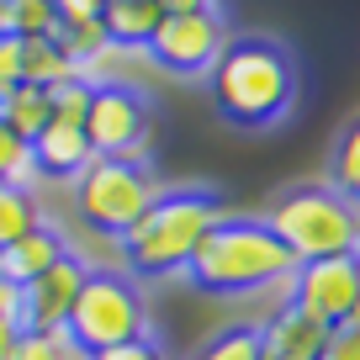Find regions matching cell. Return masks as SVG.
Returning <instances> with one entry per match:
<instances>
[{"label":"cell","instance_id":"obj_1","mask_svg":"<svg viewBox=\"0 0 360 360\" xmlns=\"http://www.w3.org/2000/svg\"><path fill=\"white\" fill-rule=\"evenodd\" d=\"M191 286L207 297H255V292H292L297 259L270 233L265 217H223L191 259Z\"/></svg>","mask_w":360,"mask_h":360},{"label":"cell","instance_id":"obj_2","mask_svg":"<svg viewBox=\"0 0 360 360\" xmlns=\"http://www.w3.org/2000/svg\"><path fill=\"white\" fill-rule=\"evenodd\" d=\"M207 85L217 117L233 127H276L297 101V64L276 37H233Z\"/></svg>","mask_w":360,"mask_h":360},{"label":"cell","instance_id":"obj_3","mask_svg":"<svg viewBox=\"0 0 360 360\" xmlns=\"http://www.w3.org/2000/svg\"><path fill=\"white\" fill-rule=\"evenodd\" d=\"M223 202L217 191H202V186H186V191H159V202L127 228L117 244H122V259L133 276H180V270H191L196 249L207 244L217 223H223Z\"/></svg>","mask_w":360,"mask_h":360},{"label":"cell","instance_id":"obj_4","mask_svg":"<svg viewBox=\"0 0 360 360\" xmlns=\"http://www.w3.org/2000/svg\"><path fill=\"white\" fill-rule=\"evenodd\" d=\"M265 223H270V233L286 244V255H292L297 265L355 255L360 249V212L334 186H297V191L276 196Z\"/></svg>","mask_w":360,"mask_h":360},{"label":"cell","instance_id":"obj_5","mask_svg":"<svg viewBox=\"0 0 360 360\" xmlns=\"http://www.w3.org/2000/svg\"><path fill=\"white\" fill-rule=\"evenodd\" d=\"M69 339H75L85 355H101V349L148 339V302L133 286V276L90 265L85 292H79L75 313H69Z\"/></svg>","mask_w":360,"mask_h":360},{"label":"cell","instance_id":"obj_6","mask_svg":"<svg viewBox=\"0 0 360 360\" xmlns=\"http://www.w3.org/2000/svg\"><path fill=\"white\" fill-rule=\"evenodd\" d=\"M154 202L159 180L148 175V165H133V159H90V169L75 180V212L101 238H122Z\"/></svg>","mask_w":360,"mask_h":360},{"label":"cell","instance_id":"obj_7","mask_svg":"<svg viewBox=\"0 0 360 360\" xmlns=\"http://www.w3.org/2000/svg\"><path fill=\"white\" fill-rule=\"evenodd\" d=\"M85 138L96 159H148V101L133 85H96L85 112Z\"/></svg>","mask_w":360,"mask_h":360},{"label":"cell","instance_id":"obj_8","mask_svg":"<svg viewBox=\"0 0 360 360\" xmlns=\"http://www.w3.org/2000/svg\"><path fill=\"white\" fill-rule=\"evenodd\" d=\"M233 43L228 37V22L223 11H191V16H165L154 32V43H148V58H154L159 69H169V75H212L217 58H223V48Z\"/></svg>","mask_w":360,"mask_h":360},{"label":"cell","instance_id":"obj_9","mask_svg":"<svg viewBox=\"0 0 360 360\" xmlns=\"http://www.w3.org/2000/svg\"><path fill=\"white\" fill-rule=\"evenodd\" d=\"M286 302L297 313H307L313 323H339L360 307V249L355 255H334V259H313V265H297L292 292Z\"/></svg>","mask_w":360,"mask_h":360},{"label":"cell","instance_id":"obj_10","mask_svg":"<svg viewBox=\"0 0 360 360\" xmlns=\"http://www.w3.org/2000/svg\"><path fill=\"white\" fill-rule=\"evenodd\" d=\"M85 276H90V265L69 249L53 270H43L32 286H22L27 328H37V334H58V328H69V313H75L79 292H85Z\"/></svg>","mask_w":360,"mask_h":360},{"label":"cell","instance_id":"obj_11","mask_svg":"<svg viewBox=\"0 0 360 360\" xmlns=\"http://www.w3.org/2000/svg\"><path fill=\"white\" fill-rule=\"evenodd\" d=\"M323 339H328L323 323H313V318L297 313L292 302H281L259 323V355L265 360H318L323 355Z\"/></svg>","mask_w":360,"mask_h":360},{"label":"cell","instance_id":"obj_12","mask_svg":"<svg viewBox=\"0 0 360 360\" xmlns=\"http://www.w3.org/2000/svg\"><path fill=\"white\" fill-rule=\"evenodd\" d=\"M32 159H37V169H43V180H79L90 169V159H96V148H90V138H85L79 122H58L53 117V122L37 133Z\"/></svg>","mask_w":360,"mask_h":360},{"label":"cell","instance_id":"obj_13","mask_svg":"<svg viewBox=\"0 0 360 360\" xmlns=\"http://www.w3.org/2000/svg\"><path fill=\"white\" fill-rule=\"evenodd\" d=\"M64 255H69L64 233H58L53 223H43V228H32L22 244L0 249V276H6V281H16V286H32L37 276H43V270H53Z\"/></svg>","mask_w":360,"mask_h":360},{"label":"cell","instance_id":"obj_14","mask_svg":"<svg viewBox=\"0 0 360 360\" xmlns=\"http://www.w3.org/2000/svg\"><path fill=\"white\" fill-rule=\"evenodd\" d=\"M159 22H165V6L159 0H106L101 6V27L117 48H133V53H148Z\"/></svg>","mask_w":360,"mask_h":360},{"label":"cell","instance_id":"obj_15","mask_svg":"<svg viewBox=\"0 0 360 360\" xmlns=\"http://www.w3.org/2000/svg\"><path fill=\"white\" fill-rule=\"evenodd\" d=\"M58 27H64L58 0H0V37L32 43V37H58Z\"/></svg>","mask_w":360,"mask_h":360},{"label":"cell","instance_id":"obj_16","mask_svg":"<svg viewBox=\"0 0 360 360\" xmlns=\"http://www.w3.org/2000/svg\"><path fill=\"white\" fill-rule=\"evenodd\" d=\"M64 79H79V64L58 48V37H32L22 43V85H37V90H53Z\"/></svg>","mask_w":360,"mask_h":360},{"label":"cell","instance_id":"obj_17","mask_svg":"<svg viewBox=\"0 0 360 360\" xmlns=\"http://www.w3.org/2000/svg\"><path fill=\"white\" fill-rule=\"evenodd\" d=\"M0 122L11 127L16 138L37 143V133L53 122V101H48V90H37V85H16L11 96H0Z\"/></svg>","mask_w":360,"mask_h":360},{"label":"cell","instance_id":"obj_18","mask_svg":"<svg viewBox=\"0 0 360 360\" xmlns=\"http://www.w3.org/2000/svg\"><path fill=\"white\" fill-rule=\"evenodd\" d=\"M328 186L360 212V117L334 138V154H328Z\"/></svg>","mask_w":360,"mask_h":360},{"label":"cell","instance_id":"obj_19","mask_svg":"<svg viewBox=\"0 0 360 360\" xmlns=\"http://www.w3.org/2000/svg\"><path fill=\"white\" fill-rule=\"evenodd\" d=\"M37 180H43V169H37V159H32V143L16 138L11 127L0 122V186H16V191L37 196Z\"/></svg>","mask_w":360,"mask_h":360},{"label":"cell","instance_id":"obj_20","mask_svg":"<svg viewBox=\"0 0 360 360\" xmlns=\"http://www.w3.org/2000/svg\"><path fill=\"white\" fill-rule=\"evenodd\" d=\"M32 228H43L37 196H32V191H16V186H0V249L22 244Z\"/></svg>","mask_w":360,"mask_h":360},{"label":"cell","instance_id":"obj_21","mask_svg":"<svg viewBox=\"0 0 360 360\" xmlns=\"http://www.w3.org/2000/svg\"><path fill=\"white\" fill-rule=\"evenodd\" d=\"M191 360H265V355H259V328H249V323L217 328L207 345H196Z\"/></svg>","mask_w":360,"mask_h":360},{"label":"cell","instance_id":"obj_22","mask_svg":"<svg viewBox=\"0 0 360 360\" xmlns=\"http://www.w3.org/2000/svg\"><path fill=\"white\" fill-rule=\"evenodd\" d=\"M11 360H90V355L75 345V339H69V328H58V334H37V328H22V334H16Z\"/></svg>","mask_w":360,"mask_h":360},{"label":"cell","instance_id":"obj_23","mask_svg":"<svg viewBox=\"0 0 360 360\" xmlns=\"http://www.w3.org/2000/svg\"><path fill=\"white\" fill-rule=\"evenodd\" d=\"M106 43H112V37H106V27H101V22H64V27H58V48H64V53L75 58L79 69H85L90 58L101 53Z\"/></svg>","mask_w":360,"mask_h":360},{"label":"cell","instance_id":"obj_24","mask_svg":"<svg viewBox=\"0 0 360 360\" xmlns=\"http://www.w3.org/2000/svg\"><path fill=\"white\" fill-rule=\"evenodd\" d=\"M90 96H96V85H90V79H64V85L48 90V101H53V117H58V122H79V127H85Z\"/></svg>","mask_w":360,"mask_h":360},{"label":"cell","instance_id":"obj_25","mask_svg":"<svg viewBox=\"0 0 360 360\" xmlns=\"http://www.w3.org/2000/svg\"><path fill=\"white\" fill-rule=\"evenodd\" d=\"M318 360H360V307L339 323H328V339H323V355Z\"/></svg>","mask_w":360,"mask_h":360},{"label":"cell","instance_id":"obj_26","mask_svg":"<svg viewBox=\"0 0 360 360\" xmlns=\"http://www.w3.org/2000/svg\"><path fill=\"white\" fill-rule=\"evenodd\" d=\"M16 85H22V43L0 37V96H11Z\"/></svg>","mask_w":360,"mask_h":360},{"label":"cell","instance_id":"obj_27","mask_svg":"<svg viewBox=\"0 0 360 360\" xmlns=\"http://www.w3.org/2000/svg\"><path fill=\"white\" fill-rule=\"evenodd\" d=\"M0 323H11V328H27L22 286H16V281H6V276H0Z\"/></svg>","mask_w":360,"mask_h":360},{"label":"cell","instance_id":"obj_28","mask_svg":"<svg viewBox=\"0 0 360 360\" xmlns=\"http://www.w3.org/2000/svg\"><path fill=\"white\" fill-rule=\"evenodd\" d=\"M90 360H165V355H159V345H154V339H133V345L101 349V355H90Z\"/></svg>","mask_w":360,"mask_h":360},{"label":"cell","instance_id":"obj_29","mask_svg":"<svg viewBox=\"0 0 360 360\" xmlns=\"http://www.w3.org/2000/svg\"><path fill=\"white\" fill-rule=\"evenodd\" d=\"M101 6L106 0H58V16L64 22H101Z\"/></svg>","mask_w":360,"mask_h":360},{"label":"cell","instance_id":"obj_30","mask_svg":"<svg viewBox=\"0 0 360 360\" xmlns=\"http://www.w3.org/2000/svg\"><path fill=\"white\" fill-rule=\"evenodd\" d=\"M165 16H191V11H217V0H159Z\"/></svg>","mask_w":360,"mask_h":360},{"label":"cell","instance_id":"obj_31","mask_svg":"<svg viewBox=\"0 0 360 360\" xmlns=\"http://www.w3.org/2000/svg\"><path fill=\"white\" fill-rule=\"evenodd\" d=\"M16 334H22V328L0 323V360H11V349H16Z\"/></svg>","mask_w":360,"mask_h":360}]
</instances>
